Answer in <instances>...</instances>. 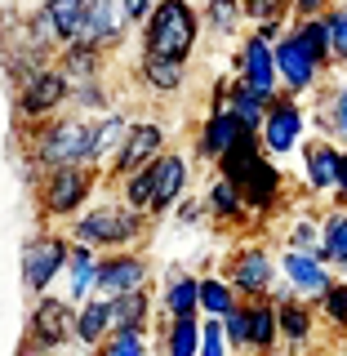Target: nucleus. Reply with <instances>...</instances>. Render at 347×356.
Here are the masks:
<instances>
[{
    "mask_svg": "<svg viewBox=\"0 0 347 356\" xmlns=\"http://www.w3.org/2000/svg\"><path fill=\"white\" fill-rule=\"evenodd\" d=\"M67 232H54V227H40L22 241V254H18V272H22V289L31 298L49 294L54 285L63 281V267H67Z\"/></svg>",
    "mask_w": 347,
    "mask_h": 356,
    "instance_id": "nucleus-6",
    "label": "nucleus"
},
{
    "mask_svg": "<svg viewBox=\"0 0 347 356\" xmlns=\"http://www.w3.org/2000/svg\"><path fill=\"white\" fill-rule=\"evenodd\" d=\"M200 200H205L209 222H218V227H245V222H250V209H245L241 192L227 183V178H209Z\"/></svg>",
    "mask_w": 347,
    "mask_h": 356,
    "instance_id": "nucleus-26",
    "label": "nucleus"
},
{
    "mask_svg": "<svg viewBox=\"0 0 347 356\" xmlns=\"http://www.w3.org/2000/svg\"><path fill=\"white\" fill-rule=\"evenodd\" d=\"M343 356H347V352H343Z\"/></svg>",
    "mask_w": 347,
    "mask_h": 356,
    "instance_id": "nucleus-54",
    "label": "nucleus"
},
{
    "mask_svg": "<svg viewBox=\"0 0 347 356\" xmlns=\"http://www.w3.org/2000/svg\"><path fill=\"white\" fill-rule=\"evenodd\" d=\"M111 303V330H143L152 334V312H156V294L147 289H134V294H116Z\"/></svg>",
    "mask_w": 347,
    "mask_h": 356,
    "instance_id": "nucleus-30",
    "label": "nucleus"
},
{
    "mask_svg": "<svg viewBox=\"0 0 347 356\" xmlns=\"http://www.w3.org/2000/svg\"><path fill=\"white\" fill-rule=\"evenodd\" d=\"M325 27H330V58L347 63V0H334L325 9Z\"/></svg>",
    "mask_w": 347,
    "mask_h": 356,
    "instance_id": "nucleus-41",
    "label": "nucleus"
},
{
    "mask_svg": "<svg viewBox=\"0 0 347 356\" xmlns=\"http://www.w3.org/2000/svg\"><path fill=\"white\" fill-rule=\"evenodd\" d=\"M298 156H303V183L312 196L321 192H334V178H339V165H343V147L334 138H307L303 147H298Z\"/></svg>",
    "mask_w": 347,
    "mask_h": 356,
    "instance_id": "nucleus-19",
    "label": "nucleus"
},
{
    "mask_svg": "<svg viewBox=\"0 0 347 356\" xmlns=\"http://www.w3.org/2000/svg\"><path fill=\"white\" fill-rule=\"evenodd\" d=\"M170 214H174V222H178V227H200V222L209 218V214H205V200H200V196H192V192H187L183 200H178V205L170 209Z\"/></svg>",
    "mask_w": 347,
    "mask_h": 356,
    "instance_id": "nucleus-46",
    "label": "nucleus"
},
{
    "mask_svg": "<svg viewBox=\"0 0 347 356\" xmlns=\"http://www.w3.org/2000/svg\"><path fill=\"white\" fill-rule=\"evenodd\" d=\"M321 316L330 321L334 330H347V281H334L325 294H321Z\"/></svg>",
    "mask_w": 347,
    "mask_h": 356,
    "instance_id": "nucleus-44",
    "label": "nucleus"
},
{
    "mask_svg": "<svg viewBox=\"0 0 347 356\" xmlns=\"http://www.w3.org/2000/svg\"><path fill=\"white\" fill-rule=\"evenodd\" d=\"M223 281L236 289L241 303H259V298L276 294V254L267 250L263 241H245L232 245L227 259H223Z\"/></svg>",
    "mask_w": 347,
    "mask_h": 356,
    "instance_id": "nucleus-5",
    "label": "nucleus"
},
{
    "mask_svg": "<svg viewBox=\"0 0 347 356\" xmlns=\"http://www.w3.org/2000/svg\"><path fill=\"white\" fill-rule=\"evenodd\" d=\"M152 285V259L143 250H111L98 254V276H94V298H116Z\"/></svg>",
    "mask_w": 347,
    "mask_h": 356,
    "instance_id": "nucleus-11",
    "label": "nucleus"
},
{
    "mask_svg": "<svg viewBox=\"0 0 347 356\" xmlns=\"http://www.w3.org/2000/svg\"><path fill=\"white\" fill-rule=\"evenodd\" d=\"M116 9H120V18H125L129 27H143L147 14L156 9V0H116Z\"/></svg>",
    "mask_w": 347,
    "mask_h": 356,
    "instance_id": "nucleus-47",
    "label": "nucleus"
},
{
    "mask_svg": "<svg viewBox=\"0 0 347 356\" xmlns=\"http://www.w3.org/2000/svg\"><path fill=\"white\" fill-rule=\"evenodd\" d=\"M98 183H107L103 170L94 165H63V170H49L36 178V214L45 222H72L89 200L98 196Z\"/></svg>",
    "mask_w": 347,
    "mask_h": 356,
    "instance_id": "nucleus-4",
    "label": "nucleus"
},
{
    "mask_svg": "<svg viewBox=\"0 0 347 356\" xmlns=\"http://www.w3.org/2000/svg\"><path fill=\"white\" fill-rule=\"evenodd\" d=\"M129 134V111L120 107H107L98 116H89V165L94 170H107V161L116 156V147L125 143Z\"/></svg>",
    "mask_w": 347,
    "mask_h": 356,
    "instance_id": "nucleus-22",
    "label": "nucleus"
},
{
    "mask_svg": "<svg viewBox=\"0 0 347 356\" xmlns=\"http://www.w3.org/2000/svg\"><path fill=\"white\" fill-rule=\"evenodd\" d=\"M276 272L285 276V294H294V298H303V303L316 307L321 303V294L334 285V272L325 263H316L312 254H298V250H281V259H276Z\"/></svg>",
    "mask_w": 347,
    "mask_h": 356,
    "instance_id": "nucleus-15",
    "label": "nucleus"
},
{
    "mask_svg": "<svg viewBox=\"0 0 347 356\" xmlns=\"http://www.w3.org/2000/svg\"><path fill=\"white\" fill-rule=\"evenodd\" d=\"M303 129H307L303 103H298V98H289V94H276L272 103H267L263 125H259V143H263V152L272 156V161H281V156L303 147Z\"/></svg>",
    "mask_w": 347,
    "mask_h": 356,
    "instance_id": "nucleus-10",
    "label": "nucleus"
},
{
    "mask_svg": "<svg viewBox=\"0 0 347 356\" xmlns=\"http://www.w3.org/2000/svg\"><path fill=\"white\" fill-rule=\"evenodd\" d=\"M227 94H232V76H218V81L209 85V111H223V107H227Z\"/></svg>",
    "mask_w": 347,
    "mask_h": 356,
    "instance_id": "nucleus-49",
    "label": "nucleus"
},
{
    "mask_svg": "<svg viewBox=\"0 0 347 356\" xmlns=\"http://www.w3.org/2000/svg\"><path fill=\"white\" fill-rule=\"evenodd\" d=\"M272 63H276V85H281V94H289V98H303L312 89H321V81H325V72L312 63V54L298 44V36L289 27H285V36L272 44Z\"/></svg>",
    "mask_w": 347,
    "mask_h": 356,
    "instance_id": "nucleus-13",
    "label": "nucleus"
},
{
    "mask_svg": "<svg viewBox=\"0 0 347 356\" xmlns=\"http://www.w3.org/2000/svg\"><path fill=\"white\" fill-rule=\"evenodd\" d=\"M267 103H272V98H263V94H254V89H245L236 76H232V94H227V107H223V111H232V116H236V125H241L245 134H259L263 116H267Z\"/></svg>",
    "mask_w": 347,
    "mask_h": 356,
    "instance_id": "nucleus-33",
    "label": "nucleus"
},
{
    "mask_svg": "<svg viewBox=\"0 0 347 356\" xmlns=\"http://www.w3.org/2000/svg\"><path fill=\"white\" fill-rule=\"evenodd\" d=\"M232 187L241 192L250 218H272L276 209H285V200H289L285 196V174H281V165H276L272 156H259Z\"/></svg>",
    "mask_w": 347,
    "mask_h": 356,
    "instance_id": "nucleus-12",
    "label": "nucleus"
},
{
    "mask_svg": "<svg viewBox=\"0 0 347 356\" xmlns=\"http://www.w3.org/2000/svg\"><path fill=\"white\" fill-rule=\"evenodd\" d=\"M321 254H325V267L347 263V209L321 214Z\"/></svg>",
    "mask_w": 347,
    "mask_h": 356,
    "instance_id": "nucleus-38",
    "label": "nucleus"
},
{
    "mask_svg": "<svg viewBox=\"0 0 347 356\" xmlns=\"http://www.w3.org/2000/svg\"><path fill=\"white\" fill-rule=\"evenodd\" d=\"M289 31H294L298 44L312 54V63H316L321 72H330L334 58H330V27H325V14H316V18H294V22H289Z\"/></svg>",
    "mask_w": 347,
    "mask_h": 356,
    "instance_id": "nucleus-34",
    "label": "nucleus"
},
{
    "mask_svg": "<svg viewBox=\"0 0 347 356\" xmlns=\"http://www.w3.org/2000/svg\"><path fill=\"white\" fill-rule=\"evenodd\" d=\"M161 152H170V129L161 125V120H129V134H125V143L116 147V156L107 161V187L111 183H120V178H129L134 170H143V165H152Z\"/></svg>",
    "mask_w": 347,
    "mask_h": 356,
    "instance_id": "nucleus-9",
    "label": "nucleus"
},
{
    "mask_svg": "<svg viewBox=\"0 0 347 356\" xmlns=\"http://www.w3.org/2000/svg\"><path fill=\"white\" fill-rule=\"evenodd\" d=\"M339 272H343V281H347V263H339Z\"/></svg>",
    "mask_w": 347,
    "mask_h": 356,
    "instance_id": "nucleus-52",
    "label": "nucleus"
},
{
    "mask_svg": "<svg viewBox=\"0 0 347 356\" xmlns=\"http://www.w3.org/2000/svg\"><path fill=\"white\" fill-rule=\"evenodd\" d=\"M152 174H156V183H152V209H147V218H165L178 200L192 192V161H187L183 152L170 147V152H161L152 161Z\"/></svg>",
    "mask_w": 347,
    "mask_h": 356,
    "instance_id": "nucleus-14",
    "label": "nucleus"
},
{
    "mask_svg": "<svg viewBox=\"0 0 347 356\" xmlns=\"http://www.w3.org/2000/svg\"><path fill=\"white\" fill-rule=\"evenodd\" d=\"M241 138H245V129L236 125L232 111H205L200 125H196V134H192V156H196L200 165H214L218 156L232 152Z\"/></svg>",
    "mask_w": 347,
    "mask_h": 356,
    "instance_id": "nucleus-18",
    "label": "nucleus"
},
{
    "mask_svg": "<svg viewBox=\"0 0 347 356\" xmlns=\"http://www.w3.org/2000/svg\"><path fill=\"white\" fill-rule=\"evenodd\" d=\"M89 356H152V348L143 330H111L103 339V348H94Z\"/></svg>",
    "mask_w": 347,
    "mask_h": 356,
    "instance_id": "nucleus-40",
    "label": "nucleus"
},
{
    "mask_svg": "<svg viewBox=\"0 0 347 356\" xmlns=\"http://www.w3.org/2000/svg\"><path fill=\"white\" fill-rule=\"evenodd\" d=\"M40 18H45V27H49V36L54 44H72L76 36H81V22H85V9H89V0H40Z\"/></svg>",
    "mask_w": 347,
    "mask_h": 356,
    "instance_id": "nucleus-27",
    "label": "nucleus"
},
{
    "mask_svg": "<svg viewBox=\"0 0 347 356\" xmlns=\"http://www.w3.org/2000/svg\"><path fill=\"white\" fill-rule=\"evenodd\" d=\"M245 22H289V0H241Z\"/></svg>",
    "mask_w": 347,
    "mask_h": 356,
    "instance_id": "nucleus-43",
    "label": "nucleus"
},
{
    "mask_svg": "<svg viewBox=\"0 0 347 356\" xmlns=\"http://www.w3.org/2000/svg\"><path fill=\"white\" fill-rule=\"evenodd\" d=\"M125 36H129V22L120 18L116 0H89L76 44H89V49H98V54H111V49L125 44Z\"/></svg>",
    "mask_w": 347,
    "mask_h": 356,
    "instance_id": "nucleus-16",
    "label": "nucleus"
},
{
    "mask_svg": "<svg viewBox=\"0 0 347 356\" xmlns=\"http://www.w3.org/2000/svg\"><path fill=\"white\" fill-rule=\"evenodd\" d=\"M67 94H72V85H67V76L58 67L31 72L27 81L14 85V125H40V120L58 116L67 107Z\"/></svg>",
    "mask_w": 347,
    "mask_h": 356,
    "instance_id": "nucleus-8",
    "label": "nucleus"
},
{
    "mask_svg": "<svg viewBox=\"0 0 347 356\" xmlns=\"http://www.w3.org/2000/svg\"><path fill=\"white\" fill-rule=\"evenodd\" d=\"M156 334H161V356H196L200 352V316L165 321Z\"/></svg>",
    "mask_w": 347,
    "mask_h": 356,
    "instance_id": "nucleus-36",
    "label": "nucleus"
},
{
    "mask_svg": "<svg viewBox=\"0 0 347 356\" xmlns=\"http://www.w3.org/2000/svg\"><path fill=\"white\" fill-rule=\"evenodd\" d=\"M94 276H98V250L89 245H72L63 267V298L72 307H81L85 298H94Z\"/></svg>",
    "mask_w": 347,
    "mask_h": 356,
    "instance_id": "nucleus-24",
    "label": "nucleus"
},
{
    "mask_svg": "<svg viewBox=\"0 0 347 356\" xmlns=\"http://www.w3.org/2000/svg\"><path fill=\"white\" fill-rule=\"evenodd\" d=\"M72 321H76V307L67 303L63 294L31 298L27 334H22L18 352H67V348H72Z\"/></svg>",
    "mask_w": 347,
    "mask_h": 356,
    "instance_id": "nucleus-7",
    "label": "nucleus"
},
{
    "mask_svg": "<svg viewBox=\"0 0 347 356\" xmlns=\"http://www.w3.org/2000/svg\"><path fill=\"white\" fill-rule=\"evenodd\" d=\"M330 5L334 0H289V22L294 18H316V14H325Z\"/></svg>",
    "mask_w": 347,
    "mask_h": 356,
    "instance_id": "nucleus-48",
    "label": "nucleus"
},
{
    "mask_svg": "<svg viewBox=\"0 0 347 356\" xmlns=\"http://www.w3.org/2000/svg\"><path fill=\"white\" fill-rule=\"evenodd\" d=\"M200 27H209V36H218V40L241 36V27H245L241 0H205L200 5Z\"/></svg>",
    "mask_w": 347,
    "mask_h": 356,
    "instance_id": "nucleus-35",
    "label": "nucleus"
},
{
    "mask_svg": "<svg viewBox=\"0 0 347 356\" xmlns=\"http://www.w3.org/2000/svg\"><path fill=\"white\" fill-rule=\"evenodd\" d=\"M54 58H58V44L40 9H0V72L9 76V85L27 81L40 67H54Z\"/></svg>",
    "mask_w": 347,
    "mask_h": 356,
    "instance_id": "nucleus-2",
    "label": "nucleus"
},
{
    "mask_svg": "<svg viewBox=\"0 0 347 356\" xmlns=\"http://www.w3.org/2000/svg\"><path fill=\"white\" fill-rule=\"evenodd\" d=\"M285 250L312 254L316 263H325V254H321V214H307V209H298V214L285 222Z\"/></svg>",
    "mask_w": 347,
    "mask_h": 356,
    "instance_id": "nucleus-37",
    "label": "nucleus"
},
{
    "mask_svg": "<svg viewBox=\"0 0 347 356\" xmlns=\"http://www.w3.org/2000/svg\"><path fill=\"white\" fill-rule=\"evenodd\" d=\"M272 307H276V330H281V348H307L312 343V330H316V307L303 303L294 294H272Z\"/></svg>",
    "mask_w": 347,
    "mask_h": 356,
    "instance_id": "nucleus-21",
    "label": "nucleus"
},
{
    "mask_svg": "<svg viewBox=\"0 0 347 356\" xmlns=\"http://www.w3.org/2000/svg\"><path fill=\"white\" fill-rule=\"evenodd\" d=\"M18 356H72V352H18Z\"/></svg>",
    "mask_w": 347,
    "mask_h": 356,
    "instance_id": "nucleus-51",
    "label": "nucleus"
},
{
    "mask_svg": "<svg viewBox=\"0 0 347 356\" xmlns=\"http://www.w3.org/2000/svg\"><path fill=\"white\" fill-rule=\"evenodd\" d=\"M307 125H316V138H334L347 147V76L339 85H321L316 107L307 111Z\"/></svg>",
    "mask_w": 347,
    "mask_h": 356,
    "instance_id": "nucleus-20",
    "label": "nucleus"
},
{
    "mask_svg": "<svg viewBox=\"0 0 347 356\" xmlns=\"http://www.w3.org/2000/svg\"><path fill=\"white\" fill-rule=\"evenodd\" d=\"M196 356H232L227 334H223V321L200 316V352H196Z\"/></svg>",
    "mask_w": 347,
    "mask_h": 356,
    "instance_id": "nucleus-45",
    "label": "nucleus"
},
{
    "mask_svg": "<svg viewBox=\"0 0 347 356\" xmlns=\"http://www.w3.org/2000/svg\"><path fill=\"white\" fill-rule=\"evenodd\" d=\"M276 348H281V330H276V307H272V298H259V303H250V348H245V352L276 356Z\"/></svg>",
    "mask_w": 347,
    "mask_h": 356,
    "instance_id": "nucleus-31",
    "label": "nucleus"
},
{
    "mask_svg": "<svg viewBox=\"0 0 347 356\" xmlns=\"http://www.w3.org/2000/svg\"><path fill=\"white\" fill-rule=\"evenodd\" d=\"M236 81L245 89H254V94H263V98L281 94V85H276V63H272V44L259 40L254 31L241 40V49H236Z\"/></svg>",
    "mask_w": 347,
    "mask_h": 356,
    "instance_id": "nucleus-17",
    "label": "nucleus"
},
{
    "mask_svg": "<svg viewBox=\"0 0 347 356\" xmlns=\"http://www.w3.org/2000/svg\"><path fill=\"white\" fill-rule=\"evenodd\" d=\"M107 334H111V303L107 298H85L76 307V321H72V343L94 352V348H103Z\"/></svg>",
    "mask_w": 347,
    "mask_h": 356,
    "instance_id": "nucleus-28",
    "label": "nucleus"
},
{
    "mask_svg": "<svg viewBox=\"0 0 347 356\" xmlns=\"http://www.w3.org/2000/svg\"><path fill=\"white\" fill-rule=\"evenodd\" d=\"M245 356H259V352H245Z\"/></svg>",
    "mask_w": 347,
    "mask_h": 356,
    "instance_id": "nucleus-53",
    "label": "nucleus"
},
{
    "mask_svg": "<svg viewBox=\"0 0 347 356\" xmlns=\"http://www.w3.org/2000/svg\"><path fill=\"white\" fill-rule=\"evenodd\" d=\"M223 334H227V348L245 356V348H250V303H236L223 316Z\"/></svg>",
    "mask_w": 347,
    "mask_h": 356,
    "instance_id": "nucleus-42",
    "label": "nucleus"
},
{
    "mask_svg": "<svg viewBox=\"0 0 347 356\" xmlns=\"http://www.w3.org/2000/svg\"><path fill=\"white\" fill-rule=\"evenodd\" d=\"M241 298H236V289H232L227 281H223L218 272H205L196 281V307H200V316H214V321H223L232 307H236Z\"/></svg>",
    "mask_w": 347,
    "mask_h": 356,
    "instance_id": "nucleus-32",
    "label": "nucleus"
},
{
    "mask_svg": "<svg viewBox=\"0 0 347 356\" xmlns=\"http://www.w3.org/2000/svg\"><path fill=\"white\" fill-rule=\"evenodd\" d=\"M196 281H200V276L183 272V267H170V272H165V285H161V294H156V307H161L165 321L200 316V307H196Z\"/></svg>",
    "mask_w": 347,
    "mask_h": 356,
    "instance_id": "nucleus-25",
    "label": "nucleus"
},
{
    "mask_svg": "<svg viewBox=\"0 0 347 356\" xmlns=\"http://www.w3.org/2000/svg\"><path fill=\"white\" fill-rule=\"evenodd\" d=\"M152 236V218L129 209L125 200L116 196H103V200H89V205L67 222V241L72 245H89L98 254H111V250H143V241Z\"/></svg>",
    "mask_w": 347,
    "mask_h": 356,
    "instance_id": "nucleus-1",
    "label": "nucleus"
},
{
    "mask_svg": "<svg viewBox=\"0 0 347 356\" xmlns=\"http://www.w3.org/2000/svg\"><path fill=\"white\" fill-rule=\"evenodd\" d=\"M138 54H161V58L192 63L200 44V9L192 0H156L147 22L138 27Z\"/></svg>",
    "mask_w": 347,
    "mask_h": 356,
    "instance_id": "nucleus-3",
    "label": "nucleus"
},
{
    "mask_svg": "<svg viewBox=\"0 0 347 356\" xmlns=\"http://www.w3.org/2000/svg\"><path fill=\"white\" fill-rule=\"evenodd\" d=\"M67 107H72L76 116H98V111H107V107H111L107 76H103V81H81V85H72V94H67Z\"/></svg>",
    "mask_w": 347,
    "mask_h": 356,
    "instance_id": "nucleus-39",
    "label": "nucleus"
},
{
    "mask_svg": "<svg viewBox=\"0 0 347 356\" xmlns=\"http://www.w3.org/2000/svg\"><path fill=\"white\" fill-rule=\"evenodd\" d=\"M334 209H347V156L339 165V178H334Z\"/></svg>",
    "mask_w": 347,
    "mask_h": 356,
    "instance_id": "nucleus-50",
    "label": "nucleus"
},
{
    "mask_svg": "<svg viewBox=\"0 0 347 356\" xmlns=\"http://www.w3.org/2000/svg\"><path fill=\"white\" fill-rule=\"evenodd\" d=\"M138 85L152 98H178L187 89V63L161 58V54H138Z\"/></svg>",
    "mask_w": 347,
    "mask_h": 356,
    "instance_id": "nucleus-23",
    "label": "nucleus"
},
{
    "mask_svg": "<svg viewBox=\"0 0 347 356\" xmlns=\"http://www.w3.org/2000/svg\"><path fill=\"white\" fill-rule=\"evenodd\" d=\"M54 67L67 76V85H81V81H103L107 76V54L89 49V44H63L58 58H54Z\"/></svg>",
    "mask_w": 347,
    "mask_h": 356,
    "instance_id": "nucleus-29",
    "label": "nucleus"
}]
</instances>
